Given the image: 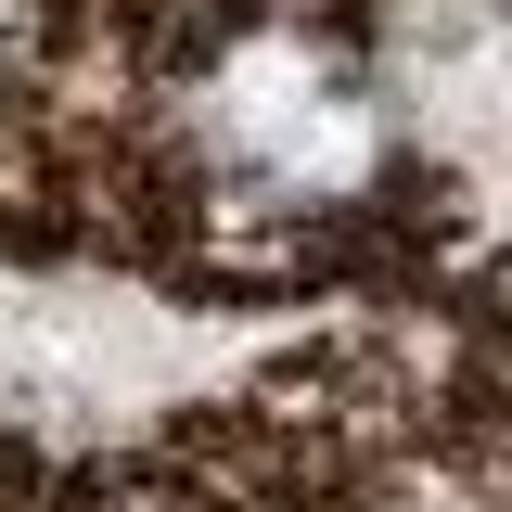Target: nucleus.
Here are the masks:
<instances>
[{
  "instance_id": "2",
  "label": "nucleus",
  "mask_w": 512,
  "mask_h": 512,
  "mask_svg": "<svg viewBox=\"0 0 512 512\" xmlns=\"http://www.w3.org/2000/svg\"><path fill=\"white\" fill-rule=\"evenodd\" d=\"M26 512H500L487 282L397 295L103 461H26Z\"/></svg>"
},
{
  "instance_id": "1",
  "label": "nucleus",
  "mask_w": 512,
  "mask_h": 512,
  "mask_svg": "<svg viewBox=\"0 0 512 512\" xmlns=\"http://www.w3.org/2000/svg\"><path fill=\"white\" fill-rule=\"evenodd\" d=\"M0 256L154 308L474 295L487 218L359 0H0Z\"/></svg>"
}]
</instances>
